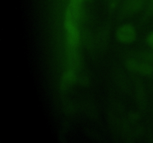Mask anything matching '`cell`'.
I'll return each instance as SVG.
<instances>
[{"mask_svg":"<svg viewBox=\"0 0 153 143\" xmlns=\"http://www.w3.org/2000/svg\"><path fill=\"white\" fill-rule=\"evenodd\" d=\"M149 8L153 12V0H151L150 2H149Z\"/></svg>","mask_w":153,"mask_h":143,"instance_id":"5","label":"cell"},{"mask_svg":"<svg viewBox=\"0 0 153 143\" xmlns=\"http://www.w3.org/2000/svg\"><path fill=\"white\" fill-rule=\"evenodd\" d=\"M117 37L121 43H132L136 38L135 30L130 25H122L117 31Z\"/></svg>","mask_w":153,"mask_h":143,"instance_id":"1","label":"cell"},{"mask_svg":"<svg viewBox=\"0 0 153 143\" xmlns=\"http://www.w3.org/2000/svg\"><path fill=\"white\" fill-rule=\"evenodd\" d=\"M143 0H128L126 4V10L128 13H135L141 8Z\"/></svg>","mask_w":153,"mask_h":143,"instance_id":"3","label":"cell"},{"mask_svg":"<svg viewBox=\"0 0 153 143\" xmlns=\"http://www.w3.org/2000/svg\"><path fill=\"white\" fill-rule=\"evenodd\" d=\"M127 66L132 71L144 74H151L153 71V69L151 66L146 63H140L134 60H128L127 62Z\"/></svg>","mask_w":153,"mask_h":143,"instance_id":"2","label":"cell"},{"mask_svg":"<svg viewBox=\"0 0 153 143\" xmlns=\"http://www.w3.org/2000/svg\"><path fill=\"white\" fill-rule=\"evenodd\" d=\"M147 41H148V43L149 44V46L153 48V33L149 34V37H148L147 38Z\"/></svg>","mask_w":153,"mask_h":143,"instance_id":"4","label":"cell"}]
</instances>
